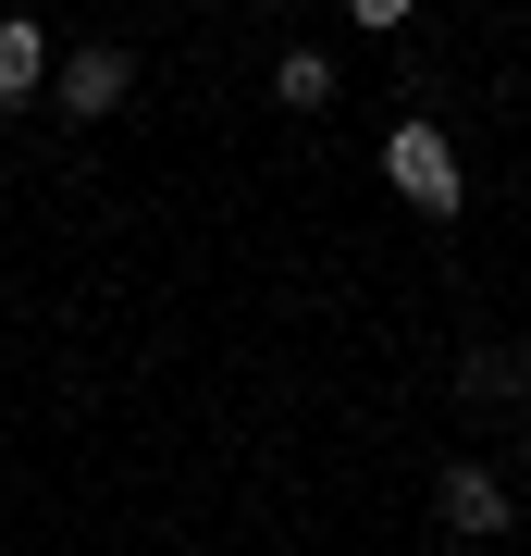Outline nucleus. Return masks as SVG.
Masks as SVG:
<instances>
[{"mask_svg":"<svg viewBox=\"0 0 531 556\" xmlns=\"http://www.w3.org/2000/svg\"><path fill=\"white\" fill-rule=\"evenodd\" d=\"M383 174L408 186V199L433 211V223L457 211V149H445V124H433V112H408V124H395V137H383Z\"/></svg>","mask_w":531,"mask_h":556,"instance_id":"f257e3e1","label":"nucleus"},{"mask_svg":"<svg viewBox=\"0 0 531 556\" xmlns=\"http://www.w3.org/2000/svg\"><path fill=\"white\" fill-rule=\"evenodd\" d=\"M62 112H75V124H99V112H124V87H137V50H112V38H99V50H75V62H62Z\"/></svg>","mask_w":531,"mask_h":556,"instance_id":"f03ea898","label":"nucleus"},{"mask_svg":"<svg viewBox=\"0 0 531 556\" xmlns=\"http://www.w3.org/2000/svg\"><path fill=\"white\" fill-rule=\"evenodd\" d=\"M433 507H445V532H507V519H519V495H507V482H494V470H470V457H457V470L433 482Z\"/></svg>","mask_w":531,"mask_h":556,"instance_id":"7ed1b4c3","label":"nucleus"},{"mask_svg":"<svg viewBox=\"0 0 531 556\" xmlns=\"http://www.w3.org/2000/svg\"><path fill=\"white\" fill-rule=\"evenodd\" d=\"M38 75H50V38L25 13H0V100H38Z\"/></svg>","mask_w":531,"mask_h":556,"instance_id":"20e7f679","label":"nucleus"},{"mask_svg":"<svg viewBox=\"0 0 531 556\" xmlns=\"http://www.w3.org/2000/svg\"><path fill=\"white\" fill-rule=\"evenodd\" d=\"M273 100L285 112H321V100H334V62H321V50H285L273 62Z\"/></svg>","mask_w":531,"mask_h":556,"instance_id":"39448f33","label":"nucleus"}]
</instances>
